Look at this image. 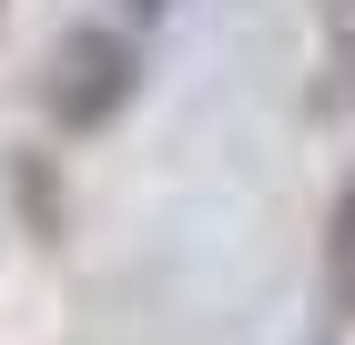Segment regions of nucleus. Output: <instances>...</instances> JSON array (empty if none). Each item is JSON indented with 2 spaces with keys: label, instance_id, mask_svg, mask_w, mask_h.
Instances as JSON below:
<instances>
[{
  "label": "nucleus",
  "instance_id": "obj_1",
  "mask_svg": "<svg viewBox=\"0 0 355 345\" xmlns=\"http://www.w3.org/2000/svg\"><path fill=\"white\" fill-rule=\"evenodd\" d=\"M41 122L51 133H71V142H92V133H112L122 112H132V92H142V41L122 21H71L51 41V61H41Z\"/></svg>",
  "mask_w": 355,
  "mask_h": 345
},
{
  "label": "nucleus",
  "instance_id": "obj_2",
  "mask_svg": "<svg viewBox=\"0 0 355 345\" xmlns=\"http://www.w3.org/2000/svg\"><path fill=\"white\" fill-rule=\"evenodd\" d=\"M325 294H335V305H355V193L335 203V264H325Z\"/></svg>",
  "mask_w": 355,
  "mask_h": 345
},
{
  "label": "nucleus",
  "instance_id": "obj_3",
  "mask_svg": "<svg viewBox=\"0 0 355 345\" xmlns=\"http://www.w3.org/2000/svg\"><path fill=\"white\" fill-rule=\"evenodd\" d=\"M163 10H173V0H112V21L132 31V41H142V31H153V21H163Z\"/></svg>",
  "mask_w": 355,
  "mask_h": 345
},
{
  "label": "nucleus",
  "instance_id": "obj_4",
  "mask_svg": "<svg viewBox=\"0 0 355 345\" xmlns=\"http://www.w3.org/2000/svg\"><path fill=\"white\" fill-rule=\"evenodd\" d=\"M0 10H10V0H0Z\"/></svg>",
  "mask_w": 355,
  "mask_h": 345
}]
</instances>
